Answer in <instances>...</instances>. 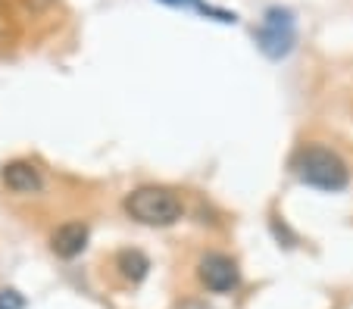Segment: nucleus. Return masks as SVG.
I'll return each instance as SVG.
<instances>
[{"instance_id": "1", "label": "nucleus", "mask_w": 353, "mask_h": 309, "mask_svg": "<svg viewBox=\"0 0 353 309\" xmlns=\"http://www.w3.org/2000/svg\"><path fill=\"white\" fill-rule=\"evenodd\" d=\"M294 169H297L300 182L319 191H344L347 182H350L347 162L334 150H325V147H303L297 153Z\"/></svg>"}, {"instance_id": "2", "label": "nucleus", "mask_w": 353, "mask_h": 309, "mask_svg": "<svg viewBox=\"0 0 353 309\" xmlns=\"http://www.w3.org/2000/svg\"><path fill=\"white\" fill-rule=\"evenodd\" d=\"M125 209L132 219L144 225H172L181 219V200L166 188H134L132 194L125 197Z\"/></svg>"}, {"instance_id": "3", "label": "nucleus", "mask_w": 353, "mask_h": 309, "mask_svg": "<svg viewBox=\"0 0 353 309\" xmlns=\"http://www.w3.org/2000/svg\"><path fill=\"white\" fill-rule=\"evenodd\" d=\"M294 41H297V22L294 13L288 7H269L263 13V22L256 28V44L269 60H281L294 50Z\"/></svg>"}, {"instance_id": "4", "label": "nucleus", "mask_w": 353, "mask_h": 309, "mask_svg": "<svg viewBox=\"0 0 353 309\" xmlns=\"http://www.w3.org/2000/svg\"><path fill=\"white\" fill-rule=\"evenodd\" d=\"M200 278L207 284L213 294H228V290L238 288L241 281V272H238V262L225 253H207L200 259Z\"/></svg>"}, {"instance_id": "5", "label": "nucleus", "mask_w": 353, "mask_h": 309, "mask_svg": "<svg viewBox=\"0 0 353 309\" xmlns=\"http://www.w3.org/2000/svg\"><path fill=\"white\" fill-rule=\"evenodd\" d=\"M3 184L16 194H38L41 191V172L34 162L28 160H13L3 166Z\"/></svg>"}, {"instance_id": "6", "label": "nucleus", "mask_w": 353, "mask_h": 309, "mask_svg": "<svg viewBox=\"0 0 353 309\" xmlns=\"http://www.w3.org/2000/svg\"><path fill=\"white\" fill-rule=\"evenodd\" d=\"M88 244V228L81 222H66L54 231V253L63 256V259H72L85 250Z\"/></svg>"}, {"instance_id": "7", "label": "nucleus", "mask_w": 353, "mask_h": 309, "mask_svg": "<svg viewBox=\"0 0 353 309\" xmlns=\"http://www.w3.org/2000/svg\"><path fill=\"white\" fill-rule=\"evenodd\" d=\"M116 266L122 269V275H125L128 281H141V278L147 275V269H150V266H147V256L138 253V250H122Z\"/></svg>"}, {"instance_id": "8", "label": "nucleus", "mask_w": 353, "mask_h": 309, "mask_svg": "<svg viewBox=\"0 0 353 309\" xmlns=\"http://www.w3.org/2000/svg\"><path fill=\"white\" fill-rule=\"evenodd\" d=\"M163 3H169V7H194V10H200L203 16H213V19H219V22H238V16L234 13H228V10H216V7H207L203 0H163Z\"/></svg>"}, {"instance_id": "9", "label": "nucleus", "mask_w": 353, "mask_h": 309, "mask_svg": "<svg viewBox=\"0 0 353 309\" xmlns=\"http://www.w3.org/2000/svg\"><path fill=\"white\" fill-rule=\"evenodd\" d=\"M22 306H26V300L16 290H3L0 294V309H22Z\"/></svg>"}]
</instances>
